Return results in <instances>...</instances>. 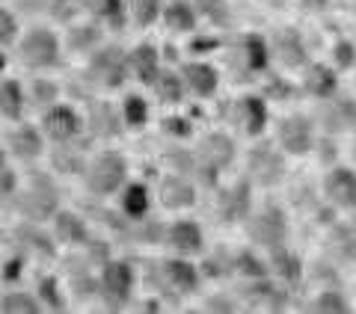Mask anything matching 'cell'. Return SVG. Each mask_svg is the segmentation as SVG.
Wrapping results in <instances>:
<instances>
[{
  "mask_svg": "<svg viewBox=\"0 0 356 314\" xmlns=\"http://www.w3.org/2000/svg\"><path fill=\"white\" fill-rule=\"evenodd\" d=\"M208 48H217V42H211V39H193V51H208Z\"/></svg>",
  "mask_w": 356,
  "mask_h": 314,
  "instance_id": "91938a15",
  "label": "cell"
},
{
  "mask_svg": "<svg viewBox=\"0 0 356 314\" xmlns=\"http://www.w3.org/2000/svg\"><path fill=\"white\" fill-rule=\"evenodd\" d=\"M247 297H250L252 302H264L267 308H285V306H288V294H285L280 285H273L270 276L252 279L250 288H247Z\"/></svg>",
  "mask_w": 356,
  "mask_h": 314,
  "instance_id": "f1b7e54d",
  "label": "cell"
},
{
  "mask_svg": "<svg viewBox=\"0 0 356 314\" xmlns=\"http://www.w3.org/2000/svg\"><path fill=\"white\" fill-rule=\"evenodd\" d=\"M330 252L336 255L339 264H353V255H356V231L353 226H336L330 234Z\"/></svg>",
  "mask_w": 356,
  "mask_h": 314,
  "instance_id": "1f68e13d",
  "label": "cell"
},
{
  "mask_svg": "<svg viewBox=\"0 0 356 314\" xmlns=\"http://www.w3.org/2000/svg\"><path fill=\"white\" fill-rule=\"evenodd\" d=\"M247 175H250V181L261 184V187L280 184L285 178V157L267 142L255 145L247 157Z\"/></svg>",
  "mask_w": 356,
  "mask_h": 314,
  "instance_id": "ba28073f",
  "label": "cell"
},
{
  "mask_svg": "<svg viewBox=\"0 0 356 314\" xmlns=\"http://www.w3.org/2000/svg\"><path fill=\"white\" fill-rule=\"evenodd\" d=\"M318 157H321L324 163H332V160H336V142H332L330 137H324V140L318 142Z\"/></svg>",
  "mask_w": 356,
  "mask_h": 314,
  "instance_id": "db71d44e",
  "label": "cell"
},
{
  "mask_svg": "<svg viewBox=\"0 0 356 314\" xmlns=\"http://www.w3.org/2000/svg\"><path fill=\"white\" fill-rule=\"evenodd\" d=\"M18 6L24 9V13H39V9L48 6V0H18Z\"/></svg>",
  "mask_w": 356,
  "mask_h": 314,
  "instance_id": "6f0895ef",
  "label": "cell"
},
{
  "mask_svg": "<svg viewBox=\"0 0 356 314\" xmlns=\"http://www.w3.org/2000/svg\"><path fill=\"white\" fill-rule=\"evenodd\" d=\"M54 163H57L60 172H83V157L77 151H69V149L54 157Z\"/></svg>",
  "mask_w": 356,
  "mask_h": 314,
  "instance_id": "7dc6e473",
  "label": "cell"
},
{
  "mask_svg": "<svg viewBox=\"0 0 356 314\" xmlns=\"http://www.w3.org/2000/svg\"><path fill=\"white\" fill-rule=\"evenodd\" d=\"M243 60H247L250 72H264L270 65V44H267V39L259 36V33H250L243 39Z\"/></svg>",
  "mask_w": 356,
  "mask_h": 314,
  "instance_id": "d6a6232c",
  "label": "cell"
},
{
  "mask_svg": "<svg viewBox=\"0 0 356 314\" xmlns=\"http://www.w3.org/2000/svg\"><path fill=\"white\" fill-rule=\"evenodd\" d=\"M208 308H211V311H235V302H232L229 297H226V299L214 297V299H208Z\"/></svg>",
  "mask_w": 356,
  "mask_h": 314,
  "instance_id": "9f6ffc18",
  "label": "cell"
},
{
  "mask_svg": "<svg viewBox=\"0 0 356 314\" xmlns=\"http://www.w3.org/2000/svg\"><path fill=\"white\" fill-rule=\"evenodd\" d=\"M60 190L48 172H33L27 187L18 193V210L27 222H44L57 214Z\"/></svg>",
  "mask_w": 356,
  "mask_h": 314,
  "instance_id": "6da1fadb",
  "label": "cell"
},
{
  "mask_svg": "<svg viewBox=\"0 0 356 314\" xmlns=\"http://www.w3.org/2000/svg\"><path fill=\"white\" fill-rule=\"evenodd\" d=\"M178 74H181L184 92H193L196 98H211L217 92V86H220V72L211 63H205V60L184 63Z\"/></svg>",
  "mask_w": 356,
  "mask_h": 314,
  "instance_id": "5bb4252c",
  "label": "cell"
},
{
  "mask_svg": "<svg viewBox=\"0 0 356 314\" xmlns=\"http://www.w3.org/2000/svg\"><path fill=\"white\" fill-rule=\"evenodd\" d=\"M36 299L44 308H54V311L63 308L65 299H63V290H60V279L57 276H42L39 288H36Z\"/></svg>",
  "mask_w": 356,
  "mask_h": 314,
  "instance_id": "f35d334b",
  "label": "cell"
},
{
  "mask_svg": "<svg viewBox=\"0 0 356 314\" xmlns=\"http://www.w3.org/2000/svg\"><path fill=\"white\" fill-rule=\"evenodd\" d=\"M161 18L172 33H191L196 27L199 15H196L193 3H187V0H172V3H166L161 9Z\"/></svg>",
  "mask_w": 356,
  "mask_h": 314,
  "instance_id": "83f0119b",
  "label": "cell"
},
{
  "mask_svg": "<svg viewBox=\"0 0 356 314\" xmlns=\"http://www.w3.org/2000/svg\"><path fill=\"white\" fill-rule=\"evenodd\" d=\"M86 249H89V255H92V258H98L102 264L110 258V246L102 243V240H89V238H86Z\"/></svg>",
  "mask_w": 356,
  "mask_h": 314,
  "instance_id": "f5cc1de1",
  "label": "cell"
},
{
  "mask_svg": "<svg viewBox=\"0 0 356 314\" xmlns=\"http://www.w3.org/2000/svg\"><path fill=\"white\" fill-rule=\"evenodd\" d=\"M232 270L241 273V276H247V279L270 276V270H267V264H264L255 252H250V249H241L238 255H232Z\"/></svg>",
  "mask_w": 356,
  "mask_h": 314,
  "instance_id": "8d00e7d4",
  "label": "cell"
},
{
  "mask_svg": "<svg viewBox=\"0 0 356 314\" xmlns=\"http://www.w3.org/2000/svg\"><path fill=\"white\" fill-rule=\"evenodd\" d=\"M303 89H306L312 98H318V101L332 98V95H336V89H339V74H336V69H330V65H324V63L306 65Z\"/></svg>",
  "mask_w": 356,
  "mask_h": 314,
  "instance_id": "e0dca14e",
  "label": "cell"
},
{
  "mask_svg": "<svg viewBox=\"0 0 356 314\" xmlns=\"http://www.w3.org/2000/svg\"><path fill=\"white\" fill-rule=\"evenodd\" d=\"M280 145L288 154H309L315 145V125L303 113H294L280 122Z\"/></svg>",
  "mask_w": 356,
  "mask_h": 314,
  "instance_id": "8fae6325",
  "label": "cell"
},
{
  "mask_svg": "<svg viewBox=\"0 0 356 314\" xmlns=\"http://www.w3.org/2000/svg\"><path fill=\"white\" fill-rule=\"evenodd\" d=\"M122 214L125 220H143L149 217V208H152V199H149V187L146 184H122Z\"/></svg>",
  "mask_w": 356,
  "mask_h": 314,
  "instance_id": "484cf974",
  "label": "cell"
},
{
  "mask_svg": "<svg viewBox=\"0 0 356 314\" xmlns=\"http://www.w3.org/2000/svg\"><path fill=\"white\" fill-rule=\"evenodd\" d=\"M24 104H27L24 86L18 81H0V116L18 122L21 113H24Z\"/></svg>",
  "mask_w": 356,
  "mask_h": 314,
  "instance_id": "f546056e",
  "label": "cell"
},
{
  "mask_svg": "<svg viewBox=\"0 0 356 314\" xmlns=\"http://www.w3.org/2000/svg\"><path fill=\"white\" fill-rule=\"evenodd\" d=\"M81 175L86 178L89 193L110 196V193H116V190H122V184H125L128 163H125V157L116 154V151H102L92 163L83 166Z\"/></svg>",
  "mask_w": 356,
  "mask_h": 314,
  "instance_id": "3957f363",
  "label": "cell"
},
{
  "mask_svg": "<svg viewBox=\"0 0 356 314\" xmlns=\"http://www.w3.org/2000/svg\"><path fill=\"white\" fill-rule=\"evenodd\" d=\"M332 57H336V65L341 72H348L353 69V57H356V48H353V42L350 39H344L336 44V51H332Z\"/></svg>",
  "mask_w": 356,
  "mask_h": 314,
  "instance_id": "c3c4849f",
  "label": "cell"
},
{
  "mask_svg": "<svg viewBox=\"0 0 356 314\" xmlns=\"http://www.w3.org/2000/svg\"><path fill=\"white\" fill-rule=\"evenodd\" d=\"M193 9H196V15H202L214 27H226L232 21V9H229L226 0H196Z\"/></svg>",
  "mask_w": 356,
  "mask_h": 314,
  "instance_id": "74e56055",
  "label": "cell"
},
{
  "mask_svg": "<svg viewBox=\"0 0 356 314\" xmlns=\"http://www.w3.org/2000/svg\"><path fill=\"white\" fill-rule=\"evenodd\" d=\"M18 57L30 69H54L60 65V39L51 27H30L18 42Z\"/></svg>",
  "mask_w": 356,
  "mask_h": 314,
  "instance_id": "5b68a950",
  "label": "cell"
},
{
  "mask_svg": "<svg viewBox=\"0 0 356 314\" xmlns=\"http://www.w3.org/2000/svg\"><path fill=\"white\" fill-rule=\"evenodd\" d=\"M163 160L170 163L178 175H191V172H196V154H193V151H184V149L166 151V154H163Z\"/></svg>",
  "mask_w": 356,
  "mask_h": 314,
  "instance_id": "f6af8a7d",
  "label": "cell"
},
{
  "mask_svg": "<svg viewBox=\"0 0 356 314\" xmlns=\"http://www.w3.org/2000/svg\"><path fill=\"white\" fill-rule=\"evenodd\" d=\"M54 220V234H57L60 243H86L89 231H86V222L83 217H77L74 210H60L51 217Z\"/></svg>",
  "mask_w": 356,
  "mask_h": 314,
  "instance_id": "d4e9b609",
  "label": "cell"
},
{
  "mask_svg": "<svg viewBox=\"0 0 356 314\" xmlns=\"http://www.w3.org/2000/svg\"><path fill=\"white\" fill-rule=\"evenodd\" d=\"M92 9L98 13V18H104V21H107V24H113V27H122V24H125V15H128L125 0H95Z\"/></svg>",
  "mask_w": 356,
  "mask_h": 314,
  "instance_id": "60d3db41",
  "label": "cell"
},
{
  "mask_svg": "<svg viewBox=\"0 0 356 314\" xmlns=\"http://www.w3.org/2000/svg\"><path fill=\"white\" fill-rule=\"evenodd\" d=\"M163 131L172 133V137H191V122L181 116H170V119H163Z\"/></svg>",
  "mask_w": 356,
  "mask_h": 314,
  "instance_id": "f907efd6",
  "label": "cell"
},
{
  "mask_svg": "<svg viewBox=\"0 0 356 314\" xmlns=\"http://www.w3.org/2000/svg\"><path fill=\"white\" fill-rule=\"evenodd\" d=\"M44 9H51V15L57 21H72V15H74V3H72V0H48V6H44Z\"/></svg>",
  "mask_w": 356,
  "mask_h": 314,
  "instance_id": "681fc988",
  "label": "cell"
},
{
  "mask_svg": "<svg viewBox=\"0 0 356 314\" xmlns=\"http://www.w3.org/2000/svg\"><path fill=\"white\" fill-rule=\"evenodd\" d=\"M324 193L336 210H353V205H356V172L350 166H332L324 178Z\"/></svg>",
  "mask_w": 356,
  "mask_h": 314,
  "instance_id": "7c38bea8",
  "label": "cell"
},
{
  "mask_svg": "<svg viewBox=\"0 0 356 314\" xmlns=\"http://www.w3.org/2000/svg\"><path fill=\"white\" fill-rule=\"evenodd\" d=\"M18 276H21V258H13V261L3 264V279L6 282H15Z\"/></svg>",
  "mask_w": 356,
  "mask_h": 314,
  "instance_id": "11a10c76",
  "label": "cell"
},
{
  "mask_svg": "<svg viewBox=\"0 0 356 314\" xmlns=\"http://www.w3.org/2000/svg\"><path fill=\"white\" fill-rule=\"evenodd\" d=\"M122 125H128L131 131H140L149 122V104L143 95H128L122 101Z\"/></svg>",
  "mask_w": 356,
  "mask_h": 314,
  "instance_id": "d590c367",
  "label": "cell"
},
{
  "mask_svg": "<svg viewBox=\"0 0 356 314\" xmlns=\"http://www.w3.org/2000/svg\"><path fill=\"white\" fill-rule=\"evenodd\" d=\"M196 154V172L199 178L205 175L208 184L217 181V175L226 170V166L235 160V140L229 137V133H205L202 142H199V149L193 151Z\"/></svg>",
  "mask_w": 356,
  "mask_h": 314,
  "instance_id": "277c9868",
  "label": "cell"
},
{
  "mask_svg": "<svg viewBox=\"0 0 356 314\" xmlns=\"http://www.w3.org/2000/svg\"><path fill=\"white\" fill-rule=\"evenodd\" d=\"M238 116H241V128L250 133V137H259L267 128V101L259 95H247L238 104Z\"/></svg>",
  "mask_w": 356,
  "mask_h": 314,
  "instance_id": "cb8c5ba5",
  "label": "cell"
},
{
  "mask_svg": "<svg viewBox=\"0 0 356 314\" xmlns=\"http://www.w3.org/2000/svg\"><path fill=\"white\" fill-rule=\"evenodd\" d=\"M158 196H161V205L170 208V210H184V208H193L196 205V187L187 175H178L170 172L161 181L158 187Z\"/></svg>",
  "mask_w": 356,
  "mask_h": 314,
  "instance_id": "9a60e30c",
  "label": "cell"
},
{
  "mask_svg": "<svg viewBox=\"0 0 356 314\" xmlns=\"http://www.w3.org/2000/svg\"><path fill=\"white\" fill-rule=\"evenodd\" d=\"M161 0H131V15L140 27H149L161 18Z\"/></svg>",
  "mask_w": 356,
  "mask_h": 314,
  "instance_id": "b9f144b4",
  "label": "cell"
},
{
  "mask_svg": "<svg viewBox=\"0 0 356 314\" xmlns=\"http://www.w3.org/2000/svg\"><path fill=\"white\" fill-rule=\"evenodd\" d=\"M273 51L288 69H297V65H306V44L297 36L294 30H280L273 42Z\"/></svg>",
  "mask_w": 356,
  "mask_h": 314,
  "instance_id": "4316f807",
  "label": "cell"
},
{
  "mask_svg": "<svg viewBox=\"0 0 356 314\" xmlns=\"http://www.w3.org/2000/svg\"><path fill=\"white\" fill-rule=\"evenodd\" d=\"M267 92H270L273 98H276V95H288V86H285V83L280 81V77H273V83L267 86Z\"/></svg>",
  "mask_w": 356,
  "mask_h": 314,
  "instance_id": "680465c9",
  "label": "cell"
},
{
  "mask_svg": "<svg viewBox=\"0 0 356 314\" xmlns=\"http://www.w3.org/2000/svg\"><path fill=\"white\" fill-rule=\"evenodd\" d=\"M312 308L321 311V314H344V311H348V299H344L341 290L327 288V290H321V294L315 297Z\"/></svg>",
  "mask_w": 356,
  "mask_h": 314,
  "instance_id": "ab89813d",
  "label": "cell"
},
{
  "mask_svg": "<svg viewBox=\"0 0 356 314\" xmlns=\"http://www.w3.org/2000/svg\"><path fill=\"white\" fill-rule=\"evenodd\" d=\"M152 89L158 92V98L163 104H178L184 98V83H181V74L172 72V69H158L152 81Z\"/></svg>",
  "mask_w": 356,
  "mask_h": 314,
  "instance_id": "4dcf8cb0",
  "label": "cell"
},
{
  "mask_svg": "<svg viewBox=\"0 0 356 314\" xmlns=\"http://www.w3.org/2000/svg\"><path fill=\"white\" fill-rule=\"evenodd\" d=\"M15 187H18V181H15V172H9L6 166L0 170V199H9L15 193Z\"/></svg>",
  "mask_w": 356,
  "mask_h": 314,
  "instance_id": "816d5d0a",
  "label": "cell"
},
{
  "mask_svg": "<svg viewBox=\"0 0 356 314\" xmlns=\"http://www.w3.org/2000/svg\"><path fill=\"white\" fill-rule=\"evenodd\" d=\"M9 151H13V157H18V160H36L44 151V140L36 128L21 125L9 133Z\"/></svg>",
  "mask_w": 356,
  "mask_h": 314,
  "instance_id": "603a6c76",
  "label": "cell"
},
{
  "mask_svg": "<svg viewBox=\"0 0 356 314\" xmlns=\"http://www.w3.org/2000/svg\"><path fill=\"white\" fill-rule=\"evenodd\" d=\"M267 270H270L276 279H282V282H300V279H303V258L282 243V246H276V249H270V264H267Z\"/></svg>",
  "mask_w": 356,
  "mask_h": 314,
  "instance_id": "7402d4cb",
  "label": "cell"
},
{
  "mask_svg": "<svg viewBox=\"0 0 356 314\" xmlns=\"http://www.w3.org/2000/svg\"><path fill=\"white\" fill-rule=\"evenodd\" d=\"M3 166H6V151L0 149V170H3Z\"/></svg>",
  "mask_w": 356,
  "mask_h": 314,
  "instance_id": "6125c7cd",
  "label": "cell"
},
{
  "mask_svg": "<svg viewBox=\"0 0 356 314\" xmlns=\"http://www.w3.org/2000/svg\"><path fill=\"white\" fill-rule=\"evenodd\" d=\"M163 240H166V246H172L178 255H196L205 249L202 229H199L193 220H175L170 229H163Z\"/></svg>",
  "mask_w": 356,
  "mask_h": 314,
  "instance_id": "2e32d148",
  "label": "cell"
},
{
  "mask_svg": "<svg viewBox=\"0 0 356 314\" xmlns=\"http://www.w3.org/2000/svg\"><path fill=\"white\" fill-rule=\"evenodd\" d=\"M247 234L252 243L264 246V249H276V246L288 243V217L280 205H267L259 214L247 217Z\"/></svg>",
  "mask_w": 356,
  "mask_h": 314,
  "instance_id": "8992f818",
  "label": "cell"
},
{
  "mask_svg": "<svg viewBox=\"0 0 356 314\" xmlns=\"http://www.w3.org/2000/svg\"><path fill=\"white\" fill-rule=\"evenodd\" d=\"M250 208H252V181L243 178V181H235L229 190H222L217 214L222 222H243L250 217Z\"/></svg>",
  "mask_w": 356,
  "mask_h": 314,
  "instance_id": "4fadbf2b",
  "label": "cell"
},
{
  "mask_svg": "<svg viewBox=\"0 0 356 314\" xmlns=\"http://www.w3.org/2000/svg\"><path fill=\"white\" fill-rule=\"evenodd\" d=\"M15 240H18V246L24 252L42 255V258H54V255H57L54 238L39 226V222H21V226L15 229Z\"/></svg>",
  "mask_w": 356,
  "mask_h": 314,
  "instance_id": "d6986e66",
  "label": "cell"
},
{
  "mask_svg": "<svg viewBox=\"0 0 356 314\" xmlns=\"http://www.w3.org/2000/svg\"><path fill=\"white\" fill-rule=\"evenodd\" d=\"M42 131H44V137H51L54 142H72V140H77V133L83 131V119L77 116V110L69 104H51L42 116Z\"/></svg>",
  "mask_w": 356,
  "mask_h": 314,
  "instance_id": "9c48e42d",
  "label": "cell"
},
{
  "mask_svg": "<svg viewBox=\"0 0 356 314\" xmlns=\"http://www.w3.org/2000/svg\"><path fill=\"white\" fill-rule=\"evenodd\" d=\"M324 101H330V98H324ZM318 119H321V128H327L330 133L350 131V128H353V119H356L353 98H344V101H330V104H321V110H318Z\"/></svg>",
  "mask_w": 356,
  "mask_h": 314,
  "instance_id": "ffe728a7",
  "label": "cell"
},
{
  "mask_svg": "<svg viewBox=\"0 0 356 314\" xmlns=\"http://www.w3.org/2000/svg\"><path fill=\"white\" fill-rule=\"evenodd\" d=\"M102 27H95V24H83V27H72L69 30V48L77 51V53H92L98 44H102Z\"/></svg>",
  "mask_w": 356,
  "mask_h": 314,
  "instance_id": "836d02e7",
  "label": "cell"
},
{
  "mask_svg": "<svg viewBox=\"0 0 356 314\" xmlns=\"http://www.w3.org/2000/svg\"><path fill=\"white\" fill-rule=\"evenodd\" d=\"M229 273H235L232 270V255L229 252H214V255H208L205 261H202V273L199 276H211V279H222V276H229Z\"/></svg>",
  "mask_w": 356,
  "mask_h": 314,
  "instance_id": "7bdbcfd3",
  "label": "cell"
},
{
  "mask_svg": "<svg viewBox=\"0 0 356 314\" xmlns=\"http://www.w3.org/2000/svg\"><path fill=\"white\" fill-rule=\"evenodd\" d=\"M57 95H60V89H57L54 81H33V86H30V98H33V104L36 107L57 104Z\"/></svg>",
  "mask_w": 356,
  "mask_h": 314,
  "instance_id": "ee69618b",
  "label": "cell"
},
{
  "mask_svg": "<svg viewBox=\"0 0 356 314\" xmlns=\"http://www.w3.org/2000/svg\"><path fill=\"white\" fill-rule=\"evenodd\" d=\"M89 131L95 137H104V140H113L122 133V116L113 104L107 101H92L89 104Z\"/></svg>",
  "mask_w": 356,
  "mask_h": 314,
  "instance_id": "ac0fdd59",
  "label": "cell"
},
{
  "mask_svg": "<svg viewBox=\"0 0 356 314\" xmlns=\"http://www.w3.org/2000/svg\"><path fill=\"white\" fill-rule=\"evenodd\" d=\"M303 6L312 9V13H318V9H324V6H327V0H303Z\"/></svg>",
  "mask_w": 356,
  "mask_h": 314,
  "instance_id": "94428289",
  "label": "cell"
},
{
  "mask_svg": "<svg viewBox=\"0 0 356 314\" xmlns=\"http://www.w3.org/2000/svg\"><path fill=\"white\" fill-rule=\"evenodd\" d=\"M18 42V18L13 9H6V6H0V44H13Z\"/></svg>",
  "mask_w": 356,
  "mask_h": 314,
  "instance_id": "bcb514c9",
  "label": "cell"
},
{
  "mask_svg": "<svg viewBox=\"0 0 356 314\" xmlns=\"http://www.w3.org/2000/svg\"><path fill=\"white\" fill-rule=\"evenodd\" d=\"M98 294L104 297L110 308H125L134 294V270L125 261H107L102 264V276H98Z\"/></svg>",
  "mask_w": 356,
  "mask_h": 314,
  "instance_id": "52a82bcc",
  "label": "cell"
},
{
  "mask_svg": "<svg viewBox=\"0 0 356 314\" xmlns=\"http://www.w3.org/2000/svg\"><path fill=\"white\" fill-rule=\"evenodd\" d=\"M161 285L166 290H172L175 297H184V294H193V290L199 288V270L187 261V258H166V261H161Z\"/></svg>",
  "mask_w": 356,
  "mask_h": 314,
  "instance_id": "30bf717a",
  "label": "cell"
},
{
  "mask_svg": "<svg viewBox=\"0 0 356 314\" xmlns=\"http://www.w3.org/2000/svg\"><path fill=\"white\" fill-rule=\"evenodd\" d=\"M158 69H161V51L154 48V44L140 42L137 48L128 53V72L137 74V77H140V83L152 86V81H154V74H158Z\"/></svg>",
  "mask_w": 356,
  "mask_h": 314,
  "instance_id": "44dd1931",
  "label": "cell"
},
{
  "mask_svg": "<svg viewBox=\"0 0 356 314\" xmlns=\"http://www.w3.org/2000/svg\"><path fill=\"white\" fill-rule=\"evenodd\" d=\"M86 77L98 89H119L128 81V51H122L119 44H98L86 63Z\"/></svg>",
  "mask_w": 356,
  "mask_h": 314,
  "instance_id": "7a4b0ae2",
  "label": "cell"
},
{
  "mask_svg": "<svg viewBox=\"0 0 356 314\" xmlns=\"http://www.w3.org/2000/svg\"><path fill=\"white\" fill-rule=\"evenodd\" d=\"M39 308V299L30 290H9V294L0 297V311L6 314H36Z\"/></svg>",
  "mask_w": 356,
  "mask_h": 314,
  "instance_id": "e575fe53",
  "label": "cell"
}]
</instances>
